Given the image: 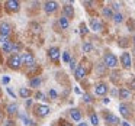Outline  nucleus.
<instances>
[{"mask_svg":"<svg viewBox=\"0 0 135 126\" xmlns=\"http://www.w3.org/2000/svg\"><path fill=\"white\" fill-rule=\"evenodd\" d=\"M103 61H105V67H108V68H115L118 65V58H116V55L115 54H106L105 55V58H103Z\"/></svg>","mask_w":135,"mask_h":126,"instance_id":"obj_1","label":"nucleus"},{"mask_svg":"<svg viewBox=\"0 0 135 126\" xmlns=\"http://www.w3.org/2000/svg\"><path fill=\"white\" fill-rule=\"evenodd\" d=\"M2 49L4 51V52H13V55H15V52H18L19 51V45H16V44H13L12 41H7L6 44H3L2 45Z\"/></svg>","mask_w":135,"mask_h":126,"instance_id":"obj_2","label":"nucleus"},{"mask_svg":"<svg viewBox=\"0 0 135 126\" xmlns=\"http://www.w3.org/2000/svg\"><path fill=\"white\" fill-rule=\"evenodd\" d=\"M21 64H23V65H28V67H31V65H33V64H35V58H33V55H32V54L25 52L23 55L21 57Z\"/></svg>","mask_w":135,"mask_h":126,"instance_id":"obj_3","label":"nucleus"},{"mask_svg":"<svg viewBox=\"0 0 135 126\" xmlns=\"http://www.w3.org/2000/svg\"><path fill=\"white\" fill-rule=\"evenodd\" d=\"M7 64H9L10 68H13V70H18V68L21 67V55H18V54L12 55V57L9 58V61H7Z\"/></svg>","mask_w":135,"mask_h":126,"instance_id":"obj_4","label":"nucleus"},{"mask_svg":"<svg viewBox=\"0 0 135 126\" xmlns=\"http://www.w3.org/2000/svg\"><path fill=\"white\" fill-rule=\"evenodd\" d=\"M120 64L123 68H131L132 65V59H131V54L129 52H123L120 55Z\"/></svg>","mask_w":135,"mask_h":126,"instance_id":"obj_5","label":"nucleus"},{"mask_svg":"<svg viewBox=\"0 0 135 126\" xmlns=\"http://www.w3.org/2000/svg\"><path fill=\"white\" fill-rule=\"evenodd\" d=\"M35 113L41 117L48 116V114H50V107L45 106V104H38V106H35Z\"/></svg>","mask_w":135,"mask_h":126,"instance_id":"obj_6","label":"nucleus"},{"mask_svg":"<svg viewBox=\"0 0 135 126\" xmlns=\"http://www.w3.org/2000/svg\"><path fill=\"white\" fill-rule=\"evenodd\" d=\"M12 33V26L6 22L0 23V36H9Z\"/></svg>","mask_w":135,"mask_h":126,"instance_id":"obj_7","label":"nucleus"},{"mask_svg":"<svg viewBox=\"0 0 135 126\" xmlns=\"http://www.w3.org/2000/svg\"><path fill=\"white\" fill-rule=\"evenodd\" d=\"M48 57H50L51 61L57 62V61H58V58H60V49L57 47L50 48V49H48Z\"/></svg>","mask_w":135,"mask_h":126,"instance_id":"obj_8","label":"nucleus"},{"mask_svg":"<svg viewBox=\"0 0 135 126\" xmlns=\"http://www.w3.org/2000/svg\"><path fill=\"white\" fill-rule=\"evenodd\" d=\"M86 74H87V71H86L84 65H79V67H76V70H74L76 80H83L86 77Z\"/></svg>","mask_w":135,"mask_h":126,"instance_id":"obj_9","label":"nucleus"},{"mask_svg":"<svg viewBox=\"0 0 135 126\" xmlns=\"http://www.w3.org/2000/svg\"><path fill=\"white\" fill-rule=\"evenodd\" d=\"M94 93H96L97 96H105V94L108 93V84H105V83H99V84H96V87H94Z\"/></svg>","mask_w":135,"mask_h":126,"instance_id":"obj_10","label":"nucleus"},{"mask_svg":"<svg viewBox=\"0 0 135 126\" xmlns=\"http://www.w3.org/2000/svg\"><path fill=\"white\" fill-rule=\"evenodd\" d=\"M57 7H58V3H57V2H45V4H44V10L47 13L55 12Z\"/></svg>","mask_w":135,"mask_h":126,"instance_id":"obj_11","label":"nucleus"},{"mask_svg":"<svg viewBox=\"0 0 135 126\" xmlns=\"http://www.w3.org/2000/svg\"><path fill=\"white\" fill-rule=\"evenodd\" d=\"M62 13H64V16L65 18H73L74 16V9H73V6L71 4H65L64 7H62Z\"/></svg>","mask_w":135,"mask_h":126,"instance_id":"obj_12","label":"nucleus"},{"mask_svg":"<svg viewBox=\"0 0 135 126\" xmlns=\"http://www.w3.org/2000/svg\"><path fill=\"white\" fill-rule=\"evenodd\" d=\"M119 99H122V100L131 99V90H129V88H126V87H122L119 90Z\"/></svg>","mask_w":135,"mask_h":126,"instance_id":"obj_13","label":"nucleus"},{"mask_svg":"<svg viewBox=\"0 0 135 126\" xmlns=\"http://www.w3.org/2000/svg\"><path fill=\"white\" fill-rule=\"evenodd\" d=\"M6 7H7V10H10V12H18L19 10V3L15 2V0H9V2H6Z\"/></svg>","mask_w":135,"mask_h":126,"instance_id":"obj_14","label":"nucleus"},{"mask_svg":"<svg viewBox=\"0 0 135 126\" xmlns=\"http://www.w3.org/2000/svg\"><path fill=\"white\" fill-rule=\"evenodd\" d=\"M90 28L94 32H99V31H102V23L97 19H90Z\"/></svg>","mask_w":135,"mask_h":126,"instance_id":"obj_15","label":"nucleus"},{"mask_svg":"<svg viewBox=\"0 0 135 126\" xmlns=\"http://www.w3.org/2000/svg\"><path fill=\"white\" fill-rule=\"evenodd\" d=\"M105 119H106V122L112 123V125H118L119 123V117L112 114V113H105Z\"/></svg>","mask_w":135,"mask_h":126,"instance_id":"obj_16","label":"nucleus"},{"mask_svg":"<svg viewBox=\"0 0 135 126\" xmlns=\"http://www.w3.org/2000/svg\"><path fill=\"white\" fill-rule=\"evenodd\" d=\"M119 110H120V114H122L123 117H129L131 116V110H129V106L125 104V103H122V104L119 106Z\"/></svg>","mask_w":135,"mask_h":126,"instance_id":"obj_17","label":"nucleus"},{"mask_svg":"<svg viewBox=\"0 0 135 126\" xmlns=\"http://www.w3.org/2000/svg\"><path fill=\"white\" fill-rule=\"evenodd\" d=\"M70 114H71V117H73V120H76V122H81V112H80L79 109H71Z\"/></svg>","mask_w":135,"mask_h":126,"instance_id":"obj_18","label":"nucleus"},{"mask_svg":"<svg viewBox=\"0 0 135 126\" xmlns=\"http://www.w3.org/2000/svg\"><path fill=\"white\" fill-rule=\"evenodd\" d=\"M60 26H61V29H68V26H70V22H68V19L65 18V16H61L58 21Z\"/></svg>","mask_w":135,"mask_h":126,"instance_id":"obj_19","label":"nucleus"},{"mask_svg":"<svg viewBox=\"0 0 135 126\" xmlns=\"http://www.w3.org/2000/svg\"><path fill=\"white\" fill-rule=\"evenodd\" d=\"M102 15L105 16V18H113V12H112V9L110 7H103V10H102Z\"/></svg>","mask_w":135,"mask_h":126,"instance_id":"obj_20","label":"nucleus"},{"mask_svg":"<svg viewBox=\"0 0 135 126\" xmlns=\"http://www.w3.org/2000/svg\"><path fill=\"white\" fill-rule=\"evenodd\" d=\"M19 94H21L23 99H28V97H31V94H32V93H31V90H28V88H23V87H22L21 91H19Z\"/></svg>","mask_w":135,"mask_h":126,"instance_id":"obj_21","label":"nucleus"},{"mask_svg":"<svg viewBox=\"0 0 135 126\" xmlns=\"http://www.w3.org/2000/svg\"><path fill=\"white\" fill-rule=\"evenodd\" d=\"M16 112H18V104H15V103H13V104L7 106V113H9V114H15Z\"/></svg>","mask_w":135,"mask_h":126,"instance_id":"obj_22","label":"nucleus"},{"mask_svg":"<svg viewBox=\"0 0 135 126\" xmlns=\"http://www.w3.org/2000/svg\"><path fill=\"white\" fill-rule=\"evenodd\" d=\"M90 122L93 123L94 126L99 125V117H97V114H96V113H90Z\"/></svg>","mask_w":135,"mask_h":126,"instance_id":"obj_23","label":"nucleus"},{"mask_svg":"<svg viewBox=\"0 0 135 126\" xmlns=\"http://www.w3.org/2000/svg\"><path fill=\"white\" fill-rule=\"evenodd\" d=\"M91 49H93V45H91L90 42H84V44H83V51H84V52H91Z\"/></svg>","mask_w":135,"mask_h":126,"instance_id":"obj_24","label":"nucleus"},{"mask_svg":"<svg viewBox=\"0 0 135 126\" xmlns=\"http://www.w3.org/2000/svg\"><path fill=\"white\" fill-rule=\"evenodd\" d=\"M113 21L116 22V23H120V22L123 21V15L122 13H113Z\"/></svg>","mask_w":135,"mask_h":126,"instance_id":"obj_25","label":"nucleus"},{"mask_svg":"<svg viewBox=\"0 0 135 126\" xmlns=\"http://www.w3.org/2000/svg\"><path fill=\"white\" fill-rule=\"evenodd\" d=\"M29 84H31V87H38V85H41V78H38V77H36V78H32Z\"/></svg>","mask_w":135,"mask_h":126,"instance_id":"obj_26","label":"nucleus"},{"mask_svg":"<svg viewBox=\"0 0 135 126\" xmlns=\"http://www.w3.org/2000/svg\"><path fill=\"white\" fill-rule=\"evenodd\" d=\"M62 61L64 62H70L71 61V55L68 51H65V52H62Z\"/></svg>","mask_w":135,"mask_h":126,"instance_id":"obj_27","label":"nucleus"},{"mask_svg":"<svg viewBox=\"0 0 135 126\" xmlns=\"http://www.w3.org/2000/svg\"><path fill=\"white\" fill-rule=\"evenodd\" d=\"M80 33H81V35H86V33H87V28H86L84 23H81V26H80Z\"/></svg>","mask_w":135,"mask_h":126,"instance_id":"obj_28","label":"nucleus"},{"mask_svg":"<svg viewBox=\"0 0 135 126\" xmlns=\"http://www.w3.org/2000/svg\"><path fill=\"white\" fill-rule=\"evenodd\" d=\"M129 88H131V90H135V78H132L131 81H129Z\"/></svg>","mask_w":135,"mask_h":126,"instance_id":"obj_29","label":"nucleus"},{"mask_svg":"<svg viewBox=\"0 0 135 126\" xmlns=\"http://www.w3.org/2000/svg\"><path fill=\"white\" fill-rule=\"evenodd\" d=\"M50 96H51V99H57V91L55 90H50Z\"/></svg>","mask_w":135,"mask_h":126,"instance_id":"obj_30","label":"nucleus"},{"mask_svg":"<svg viewBox=\"0 0 135 126\" xmlns=\"http://www.w3.org/2000/svg\"><path fill=\"white\" fill-rule=\"evenodd\" d=\"M68 64H70V68H71V70H76V61H73V59H71Z\"/></svg>","mask_w":135,"mask_h":126,"instance_id":"obj_31","label":"nucleus"},{"mask_svg":"<svg viewBox=\"0 0 135 126\" xmlns=\"http://www.w3.org/2000/svg\"><path fill=\"white\" fill-rule=\"evenodd\" d=\"M7 41H9V39H7V36H0V42H2V44H6Z\"/></svg>","mask_w":135,"mask_h":126,"instance_id":"obj_32","label":"nucleus"},{"mask_svg":"<svg viewBox=\"0 0 135 126\" xmlns=\"http://www.w3.org/2000/svg\"><path fill=\"white\" fill-rule=\"evenodd\" d=\"M60 126H71L68 122H65V120H60Z\"/></svg>","mask_w":135,"mask_h":126,"instance_id":"obj_33","label":"nucleus"},{"mask_svg":"<svg viewBox=\"0 0 135 126\" xmlns=\"http://www.w3.org/2000/svg\"><path fill=\"white\" fill-rule=\"evenodd\" d=\"M120 7V3H113L112 4V9H115V10H118Z\"/></svg>","mask_w":135,"mask_h":126,"instance_id":"obj_34","label":"nucleus"},{"mask_svg":"<svg viewBox=\"0 0 135 126\" xmlns=\"http://www.w3.org/2000/svg\"><path fill=\"white\" fill-rule=\"evenodd\" d=\"M84 102H91V97L89 94H84Z\"/></svg>","mask_w":135,"mask_h":126,"instance_id":"obj_35","label":"nucleus"},{"mask_svg":"<svg viewBox=\"0 0 135 126\" xmlns=\"http://www.w3.org/2000/svg\"><path fill=\"white\" fill-rule=\"evenodd\" d=\"M36 99H44V93H36Z\"/></svg>","mask_w":135,"mask_h":126,"instance_id":"obj_36","label":"nucleus"},{"mask_svg":"<svg viewBox=\"0 0 135 126\" xmlns=\"http://www.w3.org/2000/svg\"><path fill=\"white\" fill-rule=\"evenodd\" d=\"M7 93H9V94H10V96H12V97H15V94H13V91L10 90V88H7Z\"/></svg>","mask_w":135,"mask_h":126,"instance_id":"obj_37","label":"nucleus"},{"mask_svg":"<svg viewBox=\"0 0 135 126\" xmlns=\"http://www.w3.org/2000/svg\"><path fill=\"white\" fill-rule=\"evenodd\" d=\"M79 126H87V123H86V122H80Z\"/></svg>","mask_w":135,"mask_h":126,"instance_id":"obj_38","label":"nucleus"},{"mask_svg":"<svg viewBox=\"0 0 135 126\" xmlns=\"http://www.w3.org/2000/svg\"><path fill=\"white\" fill-rule=\"evenodd\" d=\"M120 126H131V125H129L128 122H122V125H120Z\"/></svg>","mask_w":135,"mask_h":126,"instance_id":"obj_39","label":"nucleus"},{"mask_svg":"<svg viewBox=\"0 0 135 126\" xmlns=\"http://www.w3.org/2000/svg\"><path fill=\"white\" fill-rule=\"evenodd\" d=\"M3 83H9V77H4V78H3Z\"/></svg>","mask_w":135,"mask_h":126,"instance_id":"obj_40","label":"nucleus"},{"mask_svg":"<svg viewBox=\"0 0 135 126\" xmlns=\"http://www.w3.org/2000/svg\"><path fill=\"white\" fill-rule=\"evenodd\" d=\"M2 122H3V114L0 113V123H2Z\"/></svg>","mask_w":135,"mask_h":126,"instance_id":"obj_41","label":"nucleus"},{"mask_svg":"<svg viewBox=\"0 0 135 126\" xmlns=\"http://www.w3.org/2000/svg\"><path fill=\"white\" fill-rule=\"evenodd\" d=\"M132 51H134V54H135V45H134V49H132Z\"/></svg>","mask_w":135,"mask_h":126,"instance_id":"obj_42","label":"nucleus"},{"mask_svg":"<svg viewBox=\"0 0 135 126\" xmlns=\"http://www.w3.org/2000/svg\"><path fill=\"white\" fill-rule=\"evenodd\" d=\"M134 45H135V35H134Z\"/></svg>","mask_w":135,"mask_h":126,"instance_id":"obj_43","label":"nucleus"},{"mask_svg":"<svg viewBox=\"0 0 135 126\" xmlns=\"http://www.w3.org/2000/svg\"><path fill=\"white\" fill-rule=\"evenodd\" d=\"M0 62H2V57H0Z\"/></svg>","mask_w":135,"mask_h":126,"instance_id":"obj_44","label":"nucleus"},{"mask_svg":"<svg viewBox=\"0 0 135 126\" xmlns=\"http://www.w3.org/2000/svg\"><path fill=\"white\" fill-rule=\"evenodd\" d=\"M0 93H2V90H0Z\"/></svg>","mask_w":135,"mask_h":126,"instance_id":"obj_45","label":"nucleus"}]
</instances>
